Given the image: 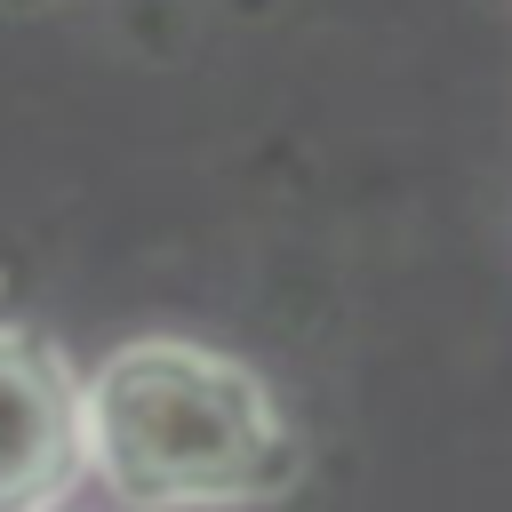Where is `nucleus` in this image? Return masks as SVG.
<instances>
[{
  "mask_svg": "<svg viewBox=\"0 0 512 512\" xmlns=\"http://www.w3.org/2000/svg\"><path fill=\"white\" fill-rule=\"evenodd\" d=\"M88 472L128 512H248L304 480V440L272 384L192 336H136L96 360Z\"/></svg>",
  "mask_w": 512,
  "mask_h": 512,
  "instance_id": "obj_1",
  "label": "nucleus"
},
{
  "mask_svg": "<svg viewBox=\"0 0 512 512\" xmlns=\"http://www.w3.org/2000/svg\"><path fill=\"white\" fill-rule=\"evenodd\" d=\"M88 472V400L72 360L0 320V512H56Z\"/></svg>",
  "mask_w": 512,
  "mask_h": 512,
  "instance_id": "obj_2",
  "label": "nucleus"
}]
</instances>
